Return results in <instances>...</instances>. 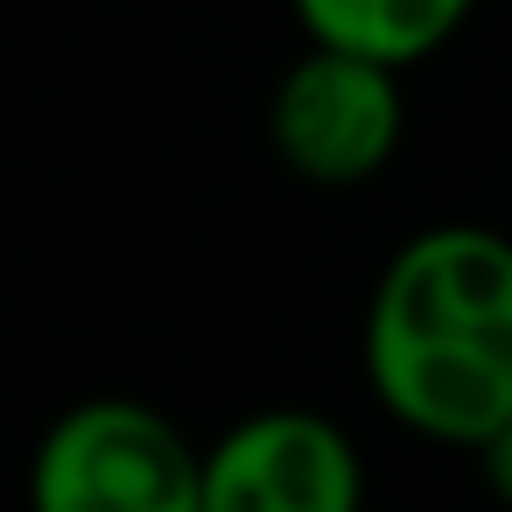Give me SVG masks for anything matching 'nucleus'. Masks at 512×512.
I'll list each match as a JSON object with an SVG mask.
<instances>
[{
	"instance_id": "obj_3",
	"label": "nucleus",
	"mask_w": 512,
	"mask_h": 512,
	"mask_svg": "<svg viewBox=\"0 0 512 512\" xmlns=\"http://www.w3.org/2000/svg\"><path fill=\"white\" fill-rule=\"evenodd\" d=\"M407 134L400 64H379L344 43H302V57L267 92V148L309 190L372 183Z\"/></svg>"
},
{
	"instance_id": "obj_4",
	"label": "nucleus",
	"mask_w": 512,
	"mask_h": 512,
	"mask_svg": "<svg viewBox=\"0 0 512 512\" xmlns=\"http://www.w3.org/2000/svg\"><path fill=\"white\" fill-rule=\"evenodd\" d=\"M358 442L316 407H260L204 449V512H351Z\"/></svg>"
},
{
	"instance_id": "obj_6",
	"label": "nucleus",
	"mask_w": 512,
	"mask_h": 512,
	"mask_svg": "<svg viewBox=\"0 0 512 512\" xmlns=\"http://www.w3.org/2000/svg\"><path fill=\"white\" fill-rule=\"evenodd\" d=\"M470 456H477L484 484H491V491H498V498L512 505V414H505V421H498V428H491V435H484V442H477Z\"/></svg>"
},
{
	"instance_id": "obj_1",
	"label": "nucleus",
	"mask_w": 512,
	"mask_h": 512,
	"mask_svg": "<svg viewBox=\"0 0 512 512\" xmlns=\"http://www.w3.org/2000/svg\"><path fill=\"white\" fill-rule=\"evenodd\" d=\"M358 358L407 435L477 449L512 414V239L456 218L393 246Z\"/></svg>"
},
{
	"instance_id": "obj_2",
	"label": "nucleus",
	"mask_w": 512,
	"mask_h": 512,
	"mask_svg": "<svg viewBox=\"0 0 512 512\" xmlns=\"http://www.w3.org/2000/svg\"><path fill=\"white\" fill-rule=\"evenodd\" d=\"M43 512H204V449L148 400L99 393L64 407L29 449Z\"/></svg>"
},
{
	"instance_id": "obj_5",
	"label": "nucleus",
	"mask_w": 512,
	"mask_h": 512,
	"mask_svg": "<svg viewBox=\"0 0 512 512\" xmlns=\"http://www.w3.org/2000/svg\"><path fill=\"white\" fill-rule=\"evenodd\" d=\"M302 36L316 43H344L365 50L379 64H421L442 43H456V29L484 8V0H288Z\"/></svg>"
}]
</instances>
